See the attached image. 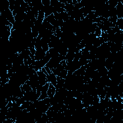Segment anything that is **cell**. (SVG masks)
<instances>
[{
  "mask_svg": "<svg viewBox=\"0 0 123 123\" xmlns=\"http://www.w3.org/2000/svg\"><path fill=\"white\" fill-rule=\"evenodd\" d=\"M44 68H45V69H46V70L47 73H48L49 74H50L52 73L51 70L48 67H47V66H44Z\"/></svg>",
  "mask_w": 123,
  "mask_h": 123,
  "instance_id": "ac0fdd59",
  "label": "cell"
},
{
  "mask_svg": "<svg viewBox=\"0 0 123 123\" xmlns=\"http://www.w3.org/2000/svg\"><path fill=\"white\" fill-rule=\"evenodd\" d=\"M45 17V13L43 11H38V16L37 18V20L41 23H42L43 20H44Z\"/></svg>",
  "mask_w": 123,
  "mask_h": 123,
  "instance_id": "7c38bea8",
  "label": "cell"
},
{
  "mask_svg": "<svg viewBox=\"0 0 123 123\" xmlns=\"http://www.w3.org/2000/svg\"><path fill=\"white\" fill-rule=\"evenodd\" d=\"M47 78L49 83H51L55 86H56L57 84V76L52 72L50 74L47 75Z\"/></svg>",
  "mask_w": 123,
  "mask_h": 123,
  "instance_id": "277c9868",
  "label": "cell"
},
{
  "mask_svg": "<svg viewBox=\"0 0 123 123\" xmlns=\"http://www.w3.org/2000/svg\"><path fill=\"white\" fill-rule=\"evenodd\" d=\"M46 52L44 51L42 48L37 49L36 53L35 54V60L36 61L42 60L44 58Z\"/></svg>",
  "mask_w": 123,
  "mask_h": 123,
  "instance_id": "3957f363",
  "label": "cell"
},
{
  "mask_svg": "<svg viewBox=\"0 0 123 123\" xmlns=\"http://www.w3.org/2000/svg\"><path fill=\"white\" fill-rule=\"evenodd\" d=\"M33 102H31L30 101H25L20 106V108H21V109L22 110H24V109H27L29 106Z\"/></svg>",
  "mask_w": 123,
  "mask_h": 123,
  "instance_id": "4fadbf2b",
  "label": "cell"
},
{
  "mask_svg": "<svg viewBox=\"0 0 123 123\" xmlns=\"http://www.w3.org/2000/svg\"><path fill=\"white\" fill-rule=\"evenodd\" d=\"M101 33H102V31L101 29L97 26V27L95 29V33H94L96 34L97 37H99L101 36Z\"/></svg>",
  "mask_w": 123,
  "mask_h": 123,
  "instance_id": "2e32d148",
  "label": "cell"
},
{
  "mask_svg": "<svg viewBox=\"0 0 123 123\" xmlns=\"http://www.w3.org/2000/svg\"><path fill=\"white\" fill-rule=\"evenodd\" d=\"M45 74H46V75H47V74H49L48 73H47V71H46V69H45V68H44V67H42V68H41V70Z\"/></svg>",
  "mask_w": 123,
  "mask_h": 123,
  "instance_id": "d6986e66",
  "label": "cell"
},
{
  "mask_svg": "<svg viewBox=\"0 0 123 123\" xmlns=\"http://www.w3.org/2000/svg\"><path fill=\"white\" fill-rule=\"evenodd\" d=\"M86 67L85 65L82 66L80 68L74 71L73 74L75 75H84L85 73Z\"/></svg>",
  "mask_w": 123,
  "mask_h": 123,
  "instance_id": "ba28073f",
  "label": "cell"
},
{
  "mask_svg": "<svg viewBox=\"0 0 123 123\" xmlns=\"http://www.w3.org/2000/svg\"><path fill=\"white\" fill-rule=\"evenodd\" d=\"M49 83L47 82L45 85L43 86L42 89H41V95L39 98H38V100H43L46 98L48 97V95H47V91L49 88Z\"/></svg>",
  "mask_w": 123,
  "mask_h": 123,
  "instance_id": "7a4b0ae2",
  "label": "cell"
},
{
  "mask_svg": "<svg viewBox=\"0 0 123 123\" xmlns=\"http://www.w3.org/2000/svg\"><path fill=\"white\" fill-rule=\"evenodd\" d=\"M49 52L50 54V55L51 56V58L52 57H56L59 56V53L58 51V50L54 48H49Z\"/></svg>",
  "mask_w": 123,
  "mask_h": 123,
  "instance_id": "8fae6325",
  "label": "cell"
},
{
  "mask_svg": "<svg viewBox=\"0 0 123 123\" xmlns=\"http://www.w3.org/2000/svg\"><path fill=\"white\" fill-rule=\"evenodd\" d=\"M38 75V80L39 84L44 86L48 82L47 78V75L45 74L41 70H39L37 72Z\"/></svg>",
  "mask_w": 123,
  "mask_h": 123,
  "instance_id": "6da1fadb",
  "label": "cell"
},
{
  "mask_svg": "<svg viewBox=\"0 0 123 123\" xmlns=\"http://www.w3.org/2000/svg\"><path fill=\"white\" fill-rule=\"evenodd\" d=\"M42 11L44 12L45 17V18H46L51 14L53 13V7L50 5L48 6H44V8Z\"/></svg>",
  "mask_w": 123,
  "mask_h": 123,
  "instance_id": "8992f818",
  "label": "cell"
},
{
  "mask_svg": "<svg viewBox=\"0 0 123 123\" xmlns=\"http://www.w3.org/2000/svg\"><path fill=\"white\" fill-rule=\"evenodd\" d=\"M56 88L55 86H54L52 84L49 83V88L47 91V95L48 98H52L54 96L56 92Z\"/></svg>",
  "mask_w": 123,
  "mask_h": 123,
  "instance_id": "5b68a950",
  "label": "cell"
},
{
  "mask_svg": "<svg viewBox=\"0 0 123 123\" xmlns=\"http://www.w3.org/2000/svg\"><path fill=\"white\" fill-rule=\"evenodd\" d=\"M41 48L46 52L48 51L49 49V48L48 45V43L42 38L41 39Z\"/></svg>",
  "mask_w": 123,
  "mask_h": 123,
  "instance_id": "9c48e42d",
  "label": "cell"
},
{
  "mask_svg": "<svg viewBox=\"0 0 123 123\" xmlns=\"http://www.w3.org/2000/svg\"><path fill=\"white\" fill-rule=\"evenodd\" d=\"M60 15L62 19L65 22L67 21L69 18V16L68 15L67 12H62L60 13Z\"/></svg>",
  "mask_w": 123,
  "mask_h": 123,
  "instance_id": "5bb4252c",
  "label": "cell"
},
{
  "mask_svg": "<svg viewBox=\"0 0 123 123\" xmlns=\"http://www.w3.org/2000/svg\"><path fill=\"white\" fill-rule=\"evenodd\" d=\"M65 83V79L57 76V84L55 86L56 89H59L63 87Z\"/></svg>",
  "mask_w": 123,
  "mask_h": 123,
  "instance_id": "52a82bcc",
  "label": "cell"
},
{
  "mask_svg": "<svg viewBox=\"0 0 123 123\" xmlns=\"http://www.w3.org/2000/svg\"><path fill=\"white\" fill-rule=\"evenodd\" d=\"M41 1L44 6H48L50 5V0H41Z\"/></svg>",
  "mask_w": 123,
  "mask_h": 123,
  "instance_id": "e0dca14e",
  "label": "cell"
},
{
  "mask_svg": "<svg viewBox=\"0 0 123 123\" xmlns=\"http://www.w3.org/2000/svg\"><path fill=\"white\" fill-rule=\"evenodd\" d=\"M20 88L23 93L25 92H28L32 90L31 86L25 83L20 86Z\"/></svg>",
  "mask_w": 123,
  "mask_h": 123,
  "instance_id": "30bf717a",
  "label": "cell"
},
{
  "mask_svg": "<svg viewBox=\"0 0 123 123\" xmlns=\"http://www.w3.org/2000/svg\"><path fill=\"white\" fill-rule=\"evenodd\" d=\"M67 73H68V71L66 69H64L60 72L58 76H60L62 78L65 79V78L67 75Z\"/></svg>",
  "mask_w": 123,
  "mask_h": 123,
  "instance_id": "9a60e30c",
  "label": "cell"
}]
</instances>
